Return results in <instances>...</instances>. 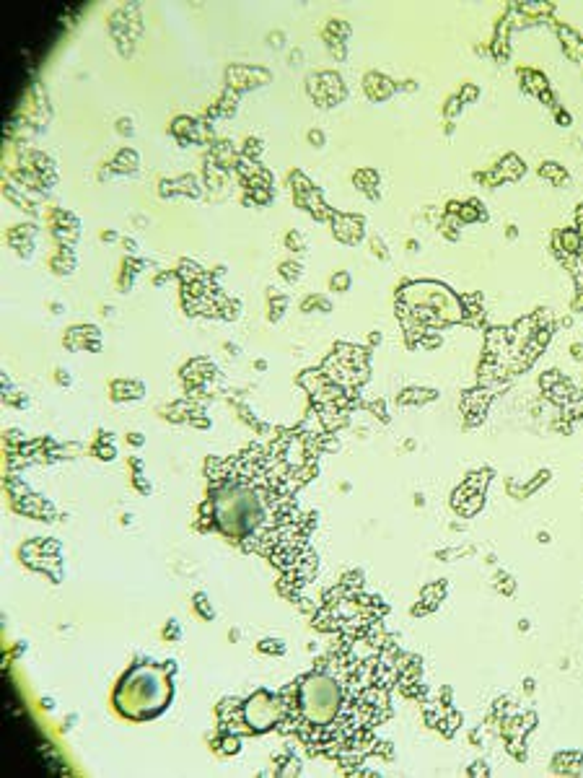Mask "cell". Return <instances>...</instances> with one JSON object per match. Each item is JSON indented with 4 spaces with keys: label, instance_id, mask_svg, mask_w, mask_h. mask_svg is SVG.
<instances>
[{
    "label": "cell",
    "instance_id": "cell-1",
    "mask_svg": "<svg viewBox=\"0 0 583 778\" xmlns=\"http://www.w3.org/2000/svg\"><path fill=\"white\" fill-rule=\"evenodd\" d=\"M172 698V683L164 670L153 664H138L127 672L115 690V706L125 719L146 721L159 716Z\"/></svg>",
    "mask_w": 583,
    "mask_h": 778
},
{
    "label": "cell",
    "instance_id": "cell-2",
    "mask_svg": "<svg viewBox=\"0 0 583 778\" xmlns=\"http://www.w3.org/2000/svg\"><path fill=\"white\" fill-rule=\"evenodd\" d=\"M340 703V690L327 677H311L301 690V706L309 721H330Z\"/></svg>",
    "mask_w": 583,
    "mask_h": 778
},
{
    "label": "cell",
    "instance_id": "cell-3",
    "mask_svg": "<svg viewBox=\"0 0 583 778\" xmlns=\"http://www.w3.org/2000/svg\"><path fill=\"white\" fill-rule=\"evenodd\" d=\"M117 128H120V133H127V135H130V133H133V122L127 120V117H122V120L117 122Z\"/></svg>",
    "mask_w": 583,
    "mask_h": 778
},
{
    "label": "cell",
    "instance_id": "cell-4",
    "mask_svg": "<svg viewBox=\"0 0 583 778\" xmlns=\"http://www.w3.org/2000/svg\"><path fill=\"white\" fill-rule=\"evenodd\" d=\"M273 42H275V45H283V34H280V32L270 34V45H273Z\"/></svg>",
    "mask_w": 583,
    "mask_h": 778
},
{
    "label": "cell",
    "instance_id": "cell-5",
    "mask_svg": "<svg viewBox=\"0 0 583 778\" xmlns=\"http://www.w3.org/2000/svg\"><path fill=\"white\" fill-rule=\"evenodd\" d=\"M309 138H311V143H322V133H319V130H317V133H314V130H311Z\"/></svg>",
    "mask_w": 583,
    "mask_h": 778
}]
</instances>
